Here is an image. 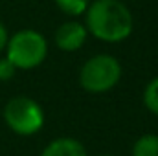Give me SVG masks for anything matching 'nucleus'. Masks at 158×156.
Returning a JSON list of instances; mask_svg holds the SVG:
<instances>
[{
	"label": "nucleus",
	"mask_w": 158,
	"mask_h": 156,
	"mask_svg": "<svg viewBox=\"0 0 158 156\" xmlns=\"http://www.w3.org/2000/svg\"><path fill=\"white\" fill-rule=\"evenodd\" d=\"M83 24L88 35L109 44L127 40L134 30L132 13L121 0H92Z\"/></svg>",
	"instance_id": "1"
},
{
	"label": "nucleus",
	"mask_w": 158,
	"mask_h": 156,
	"mask_svg": "<svg viewBox=\"0 0 158 156\" xmlns=\"http://www.w3.org/2000/svg\"><path fill=\"white\" fill-rule=\"evenodd\" d=\"M4 51L17 70H33L48 57V40L40 31L20 30L9 35Z\"/></svg>",
	"instance_id": "2"
},
{
	"label": "nucleus",
	"mask_w": 158,
	"mask_h": 156,
	"mask_svg": "<svg viewBox=\"0 0 158 156\" xmlns=\"http://www.w3.org/2000/svg\"><path fill=\"white\" fill-rule=\"evenodd\" d=\"M121 63L114 55L98 53L86 59L79 70V84L85 92L105 94L121 81Z\"/></svg>",
	"instance_id": "3"
},
{
	"label": "nucleus",
	"mask_w": 158,
	"mask_h": 156,
	"mask_svg": "<svg viewBox=\"0 0 158 156\" xmlns=\"http://www.w3.org/2000/svg\"><path fill=\"white\" fill-rule=\"evenodd\" d=\"M6 125L19 136H33L44 127V110L39 103L28 96L11 97L4 107Z\"/></svg>",
	"instance_id": "4"
},
{
	"label": "nucleus",
	"mask_w": 158,
	"mask_h": 156,
	"mask_svg": "<svg viewBox=\"0 0 158 156\" xmlns=\"http://www.w3.org/2000/svg\"><path fill=\"white\" fill-rule=\"evenodd\" d=\"M86 39H88V31L85 24L74 18L63 22L53 33V42L61 51H77L85 46Z\"/></svg>",
	"instance_id": "5"
},
{
	"label": "nucleus",
	"mask_w": 158,
	"mask_h": 156,
	"mask_svg": "<svg viewBox=\"0 0 158 156\" xmlns=\"http://www.w3.org/2000/svg\"><path fill=\"white\" fill-rule=\"evenodd\" d=\"M40 156H86V149L83 147V143L76 138H55L53 142H50Z\"/></svg>",
	"instance_id": "6"
},
{
	"label": "nucleus",
	"mask_w": 158,
	"mask_h": 156,
	"mask_svg": "<svg viewBox=\"0 0 158 156\" xmlns=\"http://www.w3.org/2000/svg\"><path fill=\"white\" fill-rule=\"evenodd\" d=\"M132 156H158V134H143L132 145Z\"/></svg>",
	"instance_id": "7"
},
{
	"label": "nucleus",
	"mask_w": 158,
	"mask_h": 156,
	"mask_svg": "<svg viewBox=\"0 0 158 156\" xmlns=\"http://www.w3.org/2000/svg\"><path fill=\"white\" fill-rule=\"evenodd\" d=\"M53 2L59 7V11H63L64 15L76 18V17L85 15V11L88 9L92 0H53Z\"/></svg>",
	"instance_id": "8"
},
{
	"label": "nucleus",
	"mask_w": 158,
	"mask_h": 156,
	"mask_svg": "<svg viewBox=\"0 0 158 156\" xmlns=\"http://www.w3.org/2000/svg\"><path fill=\"white\" fill-rule=\"evenodd\" d=\"M143 105L151 114L158 116V77L151 79L145 84V88H143Z\"/></svg>",
	"instance_id": "9"
},
{
	"label": "nucleus",
	"mask_w": 158,
	"mask_h": 156,
	"mask_svg": "<svg viewBox=\"0 0 158 156\" xmlns=\"http://www.w3.org/2000/svg\"><path fill=\"white\" fill-rule=\"evenodd\" d=\"M17 68L13 66V63L6 57V55H2L0 57V83H7V81H11V79L17 76Z\"/></svg>",
	"instance_id": "10"
},
{
	"label": "nucleus",
	"mask_w": 158,
	"mask_h": 156,
	"mask_svg": "<svg viewBox=\"0 0 158 156\" xmlns=\"http://www.w3.org/2000/svg\"><path fill=\"white\" fill-rule=\"evenodd\" d=\"M7 39H9L7 28H6V26H4V22L0 20V53H4V50H6V44H7Z\"/></svg>",
	"instance_id": "11"
},
{
	"label": "nucleus",
	"mask_w": 158,
	"mask_h": 156,
	"mask_svg": "<svg viewBox=\"0 0 158 156\" xmlns=\"http://www.w3.org/2000/svg\"><path fill=\"white\" fill-rule=\"evenodd\" d=\"M99 156H114V154H99Z\"/></svg>",
	"instance_id": "12"
}]
</instances>
